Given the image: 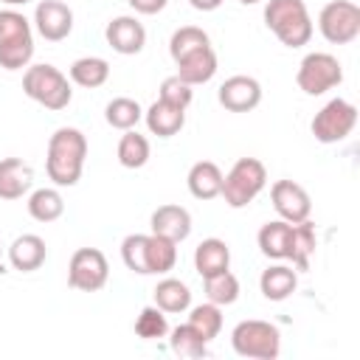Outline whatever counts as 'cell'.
<instances>
[{"mask_svg": "<svg viewBox=\"0 0 360 360\" xmlns=\"http://www.w3.org/2000/svg\"><path fill=\"white\" fill-rule=\"evenodd\" d=\"M149 152L152 149H149L146 135H141L135 129H127L121 135V141H118V163L124 169H141V166H146Z\"/></svg>", "mask_w": 360, "mask_h": 360, "instance_id": "obj_31", "label": "cell"}, {"mask_svg": "<svg viewBox=\"0 0 360 360\" xmlns=\"http://www.w3.org/2000/svg\"><path fill=\"white\" fill-rule=\"evenodd\" d=\"M34 186V169L22 158L0 160V200H20Z\"/></svg>", "mask_w": 360, "mask_h": 360, "instance_id": "obj_16", "label": "cell"}, {"mask_svg": "<svg viewBox=\"0 0 360 360\" xmlns=\"http://www.w3.org/2000/svg\"><path fill=\"white\" fill-rule=\"evenodd\" d=\"M188 323L211 343L222 332V307H217L211 301L197 304V307H188Z\"/></svg>", "mask_w": 360, "mask_h": 360, "instance_id": "obj_33", "label": "cell"}, {"mask_svg": "<svg viewBox=\"0 0 360 360\" xmlns=\"http://www.w3.org/2000/svg\"><path fill=\"white\" fill-rule=\"evenodd\" d=\"M3 273H6V264H3V262H0V276H3Z\"/></svg>", "mask_w": 360, "mask_h": 360, "instance_id": "obj_42", "label": "cell"}, {"mask_svg": "<svg viewBox=\"0 0 360 360\" xmlns=\"http://www.w3.org/2000/svg\"><path fill=\"white\" fill-rule=\"evenodd\" d=\"M270 202L284 222H301V219H309L312 214V200L307 188L298 186L295 180H276L270 188Z\"/></svg>", "mask_w": 360, "mask_h": 360, "instance_id": "obj_12", "label": "cell"}, {"mask_svg": "<svg viewBox=\"0 0 360 360\" xmlns=\"http://www.w3.org/2000/svg\"><path fill=\"white\" fill-rule=\"evenodd\" d=\"M34 59V31L25 14L14 8L0 11V68L22 70Z\"/></svg>", "mask_w": 360, "mask_h": 360, "instance_id": "obj_3", "label": "cell"}, {"mask_svg": "<svg viewBox=\"0 0 360 360\" xmlns=\"http://www.w3.org/2000/svg\"><path fill=\"white\" fill-rule=\"evenodd\" d=\"M110 278L107 256L98 248H79L68 264V284L79 292H98Z\"/></svg>", "mask_w": 360, "mask_h": 360, "instance_id": "obj_10", "label": "cell"}, {"mask_svg": "<svg viewBox=\"0 0 360 360\" xmlns=\"http://www.w3.org/2000/svg\"><path fill=\"white\" fill-rule=\"evenodd\" d=\"M138 14H158V11H163L166 8V3L169 0H127Z\"/></svg>", "mask_w": 360, "mask_h": 360, "instance_id": "obj_38", "label": "cell"}, {"mask_svg": "<svg viewBox=\"0 0 360 360\" xmlns=\"http://www.w3.org/2000/svg\"><path fill=\"white\" fill-rule=\"evenodd\" d=\"M87 158V138L76 127H59L48 141L45 172L59 188H70L82 180Z\"/></svg>", "mask_w": 360, "mask_h": 360, "instance_id": "obj_1", "label": "cell"}, {"mask_svg": "<svg viewBox=\"0 0 360 360\" xmlns=\"http://www.w3.org/2000/svg\"><path fill=\"white\" fill-rule=\"evenodd\" d=\"M135 335L143 340H158L169 335V323H166V312L160 307H143L135 318Z\"/></svg>", "mask_w": 360, "mask_h": 360, "instance_id": "obj_35", "label": "cell"}, {"mask_svg": "<svg viewBox=\"0 0 360 360\" xmlns=\"http://www.w3.org/2000/svg\"><path fill=\"white\" fill-rule=\"evenodd\" d=\"M290 231H292V222H284V219H273V222H264L259 228V250L267 256V259H276V262H284L287 253H290Z\"/></svg>", "mask_w": 360, "mask_h": 360, "instance_id": "obj_24", "label": "cell"}, {"mask_svg": "<svg viewBox=\"0 0 360 360\" xmlns=\"http://www.w3.org/2000/svg\"><path fill=\"white\" fill-rule=\"evenodd\" d=\"M155 307H160L166 315L186 312L191 307V290L180 278H160L155 287Z\"/></svg>", "mask_w": 360, "mask_h": 360, "instance_id": "obj_26", "label": "cell"}, {"mask_svg": "<svg viewBox=\"0 0 360 360\" xmlns=\"http://www.w3.org/2000/svg\"><path fill=\"white\" fill-rule=\"evenodd\" d=\"M169 346H172V352L177 354V357H188V360H197V357H205V352H208V340L186 321V323H180V326H174V329H169Z\"/></svg>", "mask_w": 360, "mask_h": 360, "instance_id": "obj_29", "label": "cell"}, {"mask_svg": "<svg viewBox=\"0 0 360 360\" xmlns=\"http://www.w3.org/2000/svg\"><path fill=\"white\" fill-rule=\"evenodd\" d=\"M231 346L239 357L250 360H276L281 352V332L270 321L248 318L239 321L231 332Z\"/></svg>", "mask_w": 360, "mask_h": 360, "instance_id": "obj_6", "label": "cell"}, {"mask_svg": "<svg viewBox=\"0 0 360 360\" xmlns=\"http://www.w3.org/2000/svg\"><path fill=\"white\" fill-rule=\"evenodd\" d=\"M104 37H107V45L121 53V56H135L143 51L146 45V28L141 20L129 17V14H121V17H112L104 28Z\"/></svg>", "mask_w": 360, "mask_h": 360, "instance_id": "obj_13", "label": "cell"}, {"mask_svg": "<svg viewBox=\"0 0 360 360\" xmlns=\"http://www.w3.org/2000/svg\"><path fill=\"white\" fill-rule=\"evenodd\" d=\"M34 28L48 42H62L73 31V11L65 0H39L34 8Z\"/></svg>", "mask_w": 360, "mask_h": 360, "instance_id": "obj_11", "label": "cell"}, {"mask_svg": "<svg viewBox=\"0 0 360 360\" xmlns=\"http://www.w3.org/2000/svg\"><path fill=\"white\" fill-rule=\"evenodd\" d=\"M177 264V242L160 236V233H149L146 239V270L149 276H163L169 270H174Z\"/></svg>", "mask_w": 360, "mask_h": 360, "instance_id": "obj_27", "label": "cell"}, {"mask_svg": "<svg viewBox=\"0 0 360 360\" xmlns=\"http://www.w3.org/2000/svg\"><path fill=\"white\" fill-rule=\"evenodd\" d=\"M6 6H25V3H31V0H3Z\"/></svg>", "mask_w": 360, "mask_h": 360, "instance_id": "obj_40", "label": "cell"}, {"mask_svg": "<svg viewBox=\"0 0 360 360\" xmlns=\"http://www.w3.org/2000/svg\"><path fill=\"white\" fill-rule=\"evenodd\" d=\"M194 270L208 278V276H217L222 270H231V248L217 239V236H208L202 239L197 248H194Z\"/></svg>", "mask_w": 360, "mask_h": 360, "instance_id": "obj_19", "label": "cell"}, {"mask_svg": "<svg viewBox=\"0 0 360 360\" xmlns=\"http://www.w3.org/2000/svg\"><path fill=\"white\" fill-rule=\"evenodd\" d=\"M22 90H25V96L31 101H37V104H42L45 110H53V112L65 110L70 104V98H73V90H70L68 76L59 68L48 65V62L28 65L25 68V73H22Z\"/></svg>", "mask_w": 360, "mask_h": 360, "instance_id": "obj_4", "label": "cell"}, {"mask_svg": "<svg viewBox=\"0 0 360 360\" xmlns=\"http://www.w3.org/2000/svg\"><path fill=\"white\" fill-rule=\"evenodd\" d=\"M217 98L228 112H250L262 101V84L253 76H242L239 73V76H231V79H225L219 84Z\"/></svg>", "mask_w": 360, "mask_h": 360, "instance_id": "obj_14", "label": "cell"}, {"mask_svg": "<svg viewBox=\"0 0 360 360\" xmlns=\"http://www.w3.org/2000/svg\"><path fill=\"white\" fill-rule=\"evenodd\" d=\"M205 298L217 307H228L239 298V278L231 270H222L217 276L205 278Z\"/></svg>", "mask_w": 360, "mask_h": 360, "instance_id": "obj_34", "label": "cell"}, {"mask_svg": "<svg viewBox=\"0 0 360 360\" xmlns=\"http://www.w3.org/2000/svg\"><path fill=\"white\" fill-rule=\"evenodd\" d=\"M295 287H298V270H292L290 264H270L259 276V290L267 301H284L295 292Z\"/></svg>", "mask_w": 360, "mask_h": 360, "instance_id": "obj_21", "label": "cell"}, {"mask_svg": "<svg viewBox=\"0 0 360 360\" xmlns=\"http://www.w3.org/2000/svg\"><path fill=\"white\" fill-rule=\"evenodd\" d=\"M158 98H163V101H169V104H174V107L188 110V104H191V98H194V87L186 84V82L174 73V76H166V79L160 82V96H158Z\"/></svg>", "mask_w": 360, "mask_h": 360, "instance_id": "obj_37", "label": "cell"}, {"mask_svg": "<svg viewBox=\"0 0 360 360\" xmlns=\"http://www.w3.org/2000/svg\"><path fill=\"white\" fill-rule=\"evenodd\" d=\"M264 25L287 48H301L312 39V17L304 0H267Z\"/></svg>", "mask_w": 360, "mask_h": 360, "instance_id": "obj_2", "label": "cell"}, {"mask_svg": "<svg viewBox=\"0 0 360 360\" xmlns=\"http://www.w3.org/2000/svg\"><path fill=\"white\" fill-rule=\"evenodd\" d=\"M208 45H211V39H208V34H205L202 28H197V25H183V28H177V31L172 34V39H169V53H172L174 62H180L183 56H188V53H194V51H200V48H208Z\"/></svg>", "mask_w": 360, "mask_h": 360, "instance_id": "obj_32", "label": "cell"}, {"mask_svg": "<svg viewBox=\"0 0 360 360\" xmlns=\"http://www.w3.org/2000/svg\"><path fill=\"white\" fill-rule=\"evenodd\" d=\"M186 183H188L191 197H197V200H214L222 191V169L214 160H197L188 169Z\"/></svg>", "mask_w": 360, "mask_h": 360, "instance_id": "obj_22", "label": "cell"}, {"mask_svg": "<svg viewBox=\"0 0 360 360\" xmlns=\"http://www.w3.org/2000/svg\"><path fill=\"white\" fill-rule=\"evenodd\" d=\"M242 6H256V3H262V0H239Z\"/></svg>", "mask_w": 360, "mask_h": 360, "instance_id": "obj_41", "label": "cell"}, {"mask_svg": "<svg viewBox=\"0 0 360 360\" xmlns=\"http://www.w3.org/2000/svg\"><path fill=\"white\" fill-rule=\"evenodd\" d=\"M295 82L307 96H323L326 90H332L343 82V68H340L338 56H332L326 51H312L301 59Z\"/></svg>", "mask_w": 360, "mask_h": 360, "instance_id": "obj_8", "label": "cell"}, {"mask_svg": "<svg viewBox=\"0 0 360 360\" xmlns=\"http://www.w3.org/2000/svg\"><path fill=\"white\" fill-rule=\"evenodd\" d=\"M141 118H143L141 104H138L135 98H127V96H118V98H112V101L104 107V121H107L112 129H121V132L135 129Z\"/></svg>", "mask_w": 360, "mask_h": 360, "instance_id": "obj_30", "label": "cell"}, {"mask_svg": "<svg viewBox=\"0 0 360 360\" xmlns=\"http://www.w3.org/2000/svg\"><path fill=\"white\" fill-rule=\"evenodd\" d=\"M267 186V169L259 158H239L228 174H222V191L219 197L231 208H245L250 205L262 188Z\"/></svg>", "mask_w": 360, "mask_h": 360, "instance_id": "obj_5", "label": "cell"}, {"mask_svg": "<svg viewBox=\"0 0 360 360\" xmlns=\"http://www.w3.org/2000/svg\"><path fill=\"white\" fill-rule=\"evenodd\" d=\"M174 65H177V76H180L186 84L197 87V84H205V82L214 79V73H217V53H214V48L208 45V48H200V51L183 56V59L174 62Z\"/></svg>", "mask_w": 360, "mask_h": 360, "instance_id": "obj_20", "label": "cell"}, {"mask_svg": "<svg viewBox=\"0 0 360 360\" xmlns=\"http://www.w3.org/2000/svg\"><path fill=\"white\" fill-rule=\"evenodd\" d=\"M146 239H149V233H129L121 242V259H124L127 270H132L138 276H149V270H146Z\"/></svg>", "mask_w": 360, "mask_h": 360, "instance_id": "obj_36", "label": "cell"}, {"mask_svg": "<svg viewBox=\"0 0 360 360\" xmlns=\"http://www.w3.org/2000/svg\"><path fill=\"white\" fill-rule=\"evenodd\" d=\"M0 253H3V245H0Z\"/></svg>", "mask_w": 360, "mask_h": 360, "instance_id": "obj_43", "label": "cell"}, {"mask_svg": "<svg viewBox=\"0 0 360 360\" xmlns=\"http://www.w3.org/2000/svg\"><path fill=\"white\" fill-rule=\"evenodd\" d=\"M68 76H70L73 84L87 87V90H96V87L107 84V79H110V62L101 59V56H82V59H76L68 68Z\"/></svg>", "mask_w": 360, "mask_h": 360, "instance_id": "obj_25", "label": "cell"}, {"mask_svg": "<svg viewBox=\"0 0 360 360\" xmlns=\"http://www.w3.org/2000/svg\"><path fill=\"white\" fill-rule=\"evenodd\" d=\"M45 259H48V248H45V239L37 233H22L8 248V264L20 273L39 270L45 264Z\"/></svg>", "mask_w": 360, "mask_h": 360, "instance_id": "obj_17", "label": "cell"}, {"mask_svg": "<svg viewBox=\"0 0 360 360\" xmlns=\"http://www.w3.org/2000/svg\"><path fill=\"white\" fill-rule=\"evenodd\" d=\"M354 124H357V107L346 98H332L315 112L309 129L318 143H340L352 135Z\"/></svg>", "mask_w": 360, "mask_h": 360, "instance_id": "obj_9", "label": "cell"}, {"mask_svg": "<svg viewBox=\"0 0 360 360\" xmlns=\"http://www.w3.org/2000/svg\"><path fill=\"white\" fill-rule=\"evenodd\" d=\"M188 6L197 8V11H214V8L222 6V0H188Z\"/></svg>", "mask_w": 360, "mask_h": 360, "instance_id": "obj_39", "label": "cell"}, {"mask_svg": "<svg viewBox=\"0 0 360 360\" xmlns=\"http://www.w3.org/2000/svg\"><path fill=\"white\" fill-rule=\"evenodd\" d=\"M143 121H146V129L158 138H172L177 135L183 127H186V110L183 107H174L163 98L152 101L149 110L143 112Z\"/></svg>", "mask_w": 360, "mask_h": 360, "instance_id": "obj_18", "label": "cell"}, {"mask_svg": "<svg viewBox=\"0 0 360 360\" xmlns=\"http://www.w3.org/2000/svg\"><path fill=\"white\" fill-rule=\"evenodd\" d=\"M318 248V236H315V225L309 219H301V222H292V231H290V253H287V262H292L295 270H309V259Z\"/></svg>", "mask_w": 360, "mask_h": 360, "instance_id": "obj_23", "label": "cell"}, {"mask_svg": "<svg viewBox=\"0 0 360 360\" xmlns=\"http://www.w3.org/2000/svg\"><path fill=\"white\" fill-rule=\"evenodd\" d=\"M28 214L37 222H56L65 214V200L59 194V188H37L28 194Z\"/></svg>", "mask_w": 360, "mask_h": 360, "instance_id": "obj_28", "label": "cell"}, {"mask_svg": "<svg viewBox=\"0 0 360 360\" xmlns=\"http://www.w3.org/2000/svg\"><path fill=\"white\" fill-rule=\"evenodd\" d=\"M318 31L329 45H349L360 37V6L352 0H329L318 14Z\"/></svg>", "mask_w": 360, "mask_h": 360, "instance_id": "obj_7", "label": "cell"}, {"mask_svg": "<svg viewBox=\"0 0 360 360\" xmlns=\"http://www.w3.org/2000/svg\"><path fill=\"white\" fill-rule=\"evenodd\" d=\"M149 225H152V233H160V236H166V239H172V242L180 245L191 233V214L183 205L166 202V205H158L155 208Z\"/></svg>", "mask_w": 360, "mask_h": 360, "instance_id": "obj_15", "label": "cell"}]
</instances>
